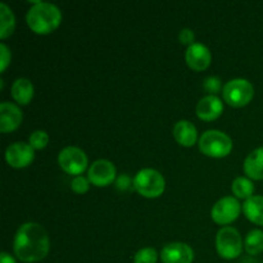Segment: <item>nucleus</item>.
<instances>
[{"label": "nucleus", "instance_id": "nucleus-24", "mask_svg": "<svg viewBox=\"0 0 263 263\" xmlns=\"http://www.w3.org/2000/svg\"><path fill=\"white\" fill-rule=\"evenodd\" d=\"M89 179H85L84 176H76L71 182V187L77 194H85L89 190Z\"/></svg>", "mask_w": 263, "mask_h": 263}, {"label": "nucleus", "instance_id": "nucleus-11", "mask_svg": "<svg viewBox=\"0 0 263 263\" xmlns=\"http://www.w3.org/2000/svg\"><path fill=\"white\" fill-rule=\"evenodd\" d=\"M161 259L163 263H193L194 252L187 244L170 243L162 249Z\"/></svg>", "mask_w": 263, "mask_h": 263}, {"label": "nucleus", "instance_id": "nucleus-29", "mask_svg": "<svg viewBox=\"0 0 263 263\" xmlns=\"http://www.w3.org/2000/svg\"><path fill=\"white\" fill-rule=\"evenodd\" d=\"M0 263H15V261L10 254H8L7 252H3L0 254Z\"/></svg>", "mask_w": 263, "mask_h": 263}, {"label": "nucleus", "instance_id": "nucleus-21", "mask_svg": "<svg viewBox=\"0 0 263 263\" xmlns=\"http://www.w3.org/2000/svg\"><path fill=\"white\" fill-rule=\"evenodd\" d=\"M233 193L236 198H241V199H249L253 197L254 193V185L247 177H236L233 181Z\"/></svg>", "mask_w": 263, "mask_h": 263}, {"label": "nucleus", "instance_id": "nucleus-17", "mask_svg": "<svg viewBox=\"0 0 263 263\" xmlns=\"http://www.w3.org/2000/svg\"><path fill=\"white\" fill-rule=\"evenodd\" d=\"M243 211L246 217L256 225L263 226V197L253 195L247 199L243 204Z\"/></svg>", "mask_w": 263, "mask_h": 263}, {"label": "nucleus", "instance_id": "nucleus-16", "mask_svg": "<svg viewBox=\"0 0 263 263\" xmlns=\"http://www.w3.org/2000/svg\"><path fill=\"white\" fill-rule=\"evenodd\" d=\"M244 172L253 180H263V146L252 152L244 161Z\"/></svg>", "mask_w": 263, "mask_h": 263}, {"label": "nucleus", "instance_id": "nucleus-1", "mask_svg": "<svg viewBox=\"0 0 263 263\" xmlns=\"http://www.w3.org/2000/svg\"><path fill=\"white\" fill-rule=\"evenodd\" d=\"M49 248V236L41 225L27 222L18 229L13 243L18 259L26 263L39 262L48 256Z\"/></svg>", "mask_w": 263, "mask_h": 263}, {"label": "nucleus", "instance_id": "nucleus-15", "mask_svg": "<svg viewBox=\"0 0 263 263\" xmlns=\"http://www.w3.org/2000/svg\"><path fill=\"white\" fill-rule=\"evenodd\" d=\"M174 138L181 146H193L197 143V127L190 121H179L174 127Z\"/></svg>", "mask_w": 263, "mask_h": 263}, {"label": "nucleus", "instance_id": "nucleus-9", "mask_svg": "<svg viewBox=\"0 0 263 263\" xmlns=\"http://www.w3.org/2000/svg\"><path fill=\"white\" fill-rule=\"evenodd\" d=\"M87 179L95 186H108L116 179V167L113 166L112 162L107 161V159L95 161L89 168Z\"/></svg>", "mask_w": 263, "mask_h": 263}, {"label": "nucleus", "instance_id": "nucleus-22", "mask_svg": "<svg viewBox=\"0 0 263 263\" xmlns=\"http://www.w3.org/2000/svg\"><path fill=\"white\" fill-rule=\"evenodd\" d=\"M49 143V136L45 131L37 130L35 133L31 134L30 140H28V144L33 148V151H40V149H44Z\"/></svg>", "mask_w": 263, "mask_h": 263}, {"label": "nucleus", "instance_id": "nucleus-14", "mask_svg": "<svg viewBox=\"0 0 263 263\" xmlns=\"http://www.w3.org/2000/svg\"><path fill=\"white\" fill-rule=\"evenodd\" d=\"M223 112V104L216 95H207L197 105V116L202 121H215Z\"/></svg>", "mask_w": 263, "mask_h": 263}, {"label": "nucleus", "instance_id": "nucleus-25", "mask_svg": "<svg viewBox=\"0 0 263 263\" xmlns=\"http://www.w3.org/2000/svg\"><path fill=\"white\" fill-rule=\"evenodd\" d=\"M203 86L208 92H211L210 95H216L221 90V80L218 77H208L204 80Z\"/></svg>", "mask_w": 263, "mask_h": 263}, {"label": "nucleus", "instance_id": "nucleus-3", "mask_svg": "<svg viewBox=\"0 0 263 263\" xmlns=\"http://www.w3.org/2000/svg\"><path fill=\"white\" fill-rule=\"evenodd\" d=\"M134 187L144 198H158L163 194L166 181L158 171L153 168H144L136 174Z\"/></svg>", "mask_w": 263, "mask_h": 263}, {"label": "nucleus", "instance_id": "nucleus-13", "mask_svg": "<svg viewBox=\"0 0 263 263\" xmlns=\"http://www.w3.org/2000/svg\"><path fill=\"white\" fill-rule=\"evenodd\" d=\"M22 122V112L17 105L4 102L0 104V130L2 133H10L20 127Z\"/></svg>", "mask_w": 263, "mask_h": 263}, {"label": "nucleus", "instance_id": "nucleus-5", "mask_svg": "<svg viewBox=\"0 0 263 263\" xmlns=\"http://www.w3.org/2000/svg\"><path fill=\"white\" fill-rule=\"evenodd\" d=\"M216 249L223 259H235L243 251L241 236L236 229L225 226L221 229L216 236Z\"/></svg>", "mask_w": 263, "mask_h": 263}, {"label": "nucleus", "instance_id": "nucleus-4", "mask_svg": "<svg viewBox=\"0 0 263 263\" xmlns=\"http://www.w3.org/2000/svg\"><path fill=\"white\" fill-rule=\"evenodd\" d=\"M199 149L203 154L212 158H223L233 149V141L226 134L217 130L205 131L199 139Z\"/></svg>", "mask_w": 263, "mask_h": 263}, {"label": "nucleus", "instance_id": "nucleus-28", "mask_svg": "<svg viewBox=\"0 0 263 263\" xmlns=\"http://www.w3.org/2000/svg\"><path fill=\"white\" fill-rule=\"evenodd\" d=\"M116 185H117V187L120 190H127L131 185V179L127 175H122V176H120L117 179Z\"/></svg>", "mask_w": 263, "mask_h": 263}, {"label": "nucleus", "instance_id": "nucleus-10", "mask_svg": "<svg viewBox=\"0 0 263 263\" xmlns=\"http://www.w3.org/2000/svg\"><path fill=\"white\" fill-rule=\"evenodd\" d=\"M35 158L33 148L30 144L14 143L9 145L5 152L7 163L13 168H25L28 164L32 163Z\"/></svg>", "mask_w": 263, "mask_h": 263}, {"label": "nucleus", "instance_id": "nucleus-26", "mask_svg": "<svg viewBox=\"0 0 263 263\" xmlns=\"http://www.w3.org/2000/svg\"><path fill=\"white\" fill-rule=\"evenodd\" d=\"M194 32H193L190 28H184V30L180 31L179 40L182 45H193V44H194Z\"/></svg>", "mask_w": 263, "mask_h": 263}, {"label": "nucleus", "instance_id": "nucleus-27", "mask_svg": "<svg viewBox=\"0 0 263 263\" xmlns=\"http://www.w3.org/2000/svg\"><path fill=\"white\" fill-rule=\"evenodd\" d=\"M0 54H2V62H0V64H2V72H4L10 63V51L4 44L0 45Z\"/></svg>", "mask_w": 263, "mask_h": 263}, {"label": "nucleus", "instance_id": "nucleus-2", "mask_svg": "<svg viewBox=\"0 0 263 263\" xmlns=\"http://www.w3.org/2000/svg\"><path fill=\"white\" fill-rule=\"evenodd\" d=\"M26 21L31 30L39 35H48L55 31L62 22V13L54 4L39 2L27 12Z\"/></svg>", "mask_w": 263, "mask_h": 263}, {"label": "nucleus", "instance_id": "nucleus-23", "mask_svg": "<svg viewBox=\"0 0 263 263\" xmlns=\"http://www.w3.org/2000/svg\"><path fill=\"white\" fill-rule=\"evenodd\" d=\"M158 254L153 248H143L135 254L134 263H157Z\"/></svg>", "mask_w": 263, "mask_h": 263}, {"label": "nucleus", "instance_id": "nucleus-19", "mask_svg": "<svg viewBox=\"0 0 263 263\" xmlns=\"http://www.w3.org/2000/svg\"><path fill=\"white\" fill-rule=\"evenodd\" d=\"M0 18H2V21H0V37L7 39L14 31L15 18L12 10L4 3L0 4Z\"/></svg>", "mask_w": 263, "mask_h": 263}, {"label": "nucleus", "instance_id": "nucleus-20", "mask_svg": "<svg viewBox=\"0 0 263 263\" xmlns=\"http://www.w3.org/2000/svg\"><path fill=\"white\" fill-rule=\"evenodd\" d=\"M244 248L247 253L251 256H257V254L263 252V231L262 230H252L247 235L246 241H244Z\"/></svg>", "mask_w": 263, "mask_h": 263}, {"label": "nucleus", "instance_id": "nucleus-18", "mask_svg": "<svg viewBox=\"0 0 263 263\" xmlns=\"http://www.w3.org/2000/svg\"><path fill=\"white\" fill-rule=\"evenodd\" d=\"M12 95L18 104H28L33 98V85L27 79L15 80L12 86Z\"/></svg>", "mask_w": 263, "mask_h": 263}, {"label": "nucleus", "instance_id": "nucleus-12", "mask_svg": "<svg viewBox=\"0 0 263 263\" xmlns=\"http://www.w3.org/2000/svg\"><path fill=\"white\" fill-rule=\"evenodd\" d=\"M185 59L190 68L200 72L210 67L212 58H211L210 49L207 46L199 43H194L187 48L186 53H185Z\"/></svg>", "mask_w": 263, "mask_h": 263}, {"label": "nucleus", "instance_id": "nucleus-8", "mask_svg": "<svg viewBox=\"0 0 263 263\" xmlns=\"http://www.w3.org/2000/svg\"><path fill=\"white\" fill-rule=\"evenodd\" d=\"M241 211L240 203L234 197H225L218 200L212 208V220L218 225H229L239 217Z\"/></svg>", "mask_w": 263, "mask_h": 263}, {"label": "nucleus", "instance_id": "nucleus-7", "mask_svg": "<svg viewBox=\"0 0 263 263\" xmlns=\"http://www.w3.org/2000/svg\"><path fill=\"white\" fill-rule=\"evenodd\" d=\"M58 163L64 172L74 176H81L87 167V157L76 146H67L59 153Z\"/></svg>", "mask_w": 263, "mask_h": 263}, {"label": "nucleus", "instance_id": "nucleus-6", "mask_svg": "<svg viewBox=\"0 0 263 263\" xmlns=\"http://www.w3.org/2000/svg\"><path fill=\"white\" fill-rule=\"evenodd\" d=\"M223 99L234 108H241L249 104L254 95V89L249 81L235 79L229 81L222 90Z\"/></svg>", "mask_w": 263, "mask_h": 263}, {"label": "nucleus", "instance_id": "nucleus-30", "mask_svg": "<svg viewBox=\"0 0 263 263\" xmlns=\"http://www.w3.org/2000/svg\"><path fill=\"white\" fill-rule=\"evenodd\" d=\"M262 263H263V262H262Z\"/></svg>", "mask_w": 263, "mask_h": 263}]
</instances>
